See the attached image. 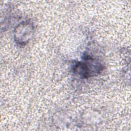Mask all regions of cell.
I'll list each match as a JSON object with an SVG mask.
<instances>
[{
  "label": "cell",
  "instance_id": "1",
  "mask_svg": "<svg viewBox=\"0 0 131 131\" xmlns=\"http://www.w3.org/2000/svg\"><path fill=\"white\" fill-rule=\"evenodd\" d=\"M74 70L75 72L81 75L84 78L98 74L102 70L101 64L95 61L90 57L85 58V62H78L75 66Z\"/></svg>",
  "mask_w": 131,
  "mask_h": 131
}]
</instances>
